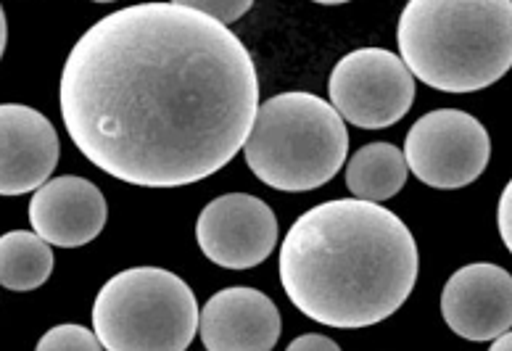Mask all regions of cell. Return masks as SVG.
Masks as SVG:
<instances>
[{
  "label": "cell",
  "mask_w": 512,
  "mask_h": 351,
  "mask_svg": "<svg viewBox=\"0 0 512 351\" xmlns=\"http://www.w3.org/2000/svg\"><path fill=\"white\" fill-rule=\"evenodd\" d=\"M59 101L90 164L140 188H180L243 151L259 77L246 45L185 0L138 3L74 43Z\"/></svg>",
  "instance_id": "obj_1"
},
{
  "label": "cell",
  "mask_w": 512,
  "mask_h": 351,
  "mask_svg": "<svg viewBox=\"0 0 512 351\" xmlns=\"http://www.w3.org/2000/svg\"><path fill=\"white\" fill-rule=\"evenodd\" d=\"M417 243L391 209L336 198L293 222L280 246V283L291 304L328 328H370L410 299Z\"/></svg>",
  "instance_id": "obj_2"
},
{
  "label": "cell",
  "mask_w": 512,
  "mask_h": 351,
  "mask_svg": "<svg viewBox=\"0 0 512 351\" xmlns=\"http://www.w3.org/2000/svg\"><path fill=\"white\" fill-rule=\"evenodd\" d=\"M399 59L441 93H478L512 69V0H410Z\"/></svg>",
  "instance_id": "obj_3"
},
{
  "label": "cell",
  "mask_w": 512,
  "mask_h": 351,
  "mask_svg": "<svg viewBox=\"0 0 512 351\" xmlns=\"http://www.w3.org/2000/svg\"><path fill=\"white\" fill-rule=\"evenodd\" d=\"M243 156L275 191H315L338 175L349 156V132L328 101L301 90L280 93L256 111Z\"/></svg>",
  "instance_id": "obj_4"
},
{
  "label": "cell",
  "mask_w": 512,
  "mask_h": 351,
  "mask_svg": "<svg viewBox=\"0 0 512 351\" xmlns=\"http://www.w3.org/2000/svg\"><path fill=\"white\" fill-rule=\"evenodd\" d=\"M196 293L161 267H130L98 291L93 333L106 351H185L198 333Z\"/></svg>",
  "instance_id": "obj_5"
},
{
  "label": "cell",
  "mask_w": 512,
  "mask_h": 351,
  "mask_svg": "<svg viewBox=\"0 0 512 351\" xmlns=\"http://www.w3.org/2000/svg\"><path fill=\"white\" fill-rule=\"evenodd\" d=\"M491 138L468 111L436 109L417 119L404 140V161L420 183L457 191L489 167Z\"/></svg>",
  "instance_id": "obj_6"
},
{
  "label": "cell",
  "mask_w": 512,
  "mask_h": 351,
  "mask_svg": "<svg viewBox=\"0 0 512 351\" xmlns=\"http://www.w3.org/2000/svg\"><path fill=\"white\" fill-rule=\"evenodd\" d=\"M330 106L362 130L396 125L415 103V77L383 48H359L338 61L328 82Z\"/></svg>",
  "instance_id": "obj_7"
},
{
  "label": "cell",
  "mask_w": 512,
  "mask_h": 351,
  "mask_svg": "<svg viewBox=\"0 0 512 351\" xmlns=\"http://www.w3.org/2000/svg\"><path fill=\"white\" fill-rule=\"evenodd\" d=\"M196 241L217 267L251 270L278 246V217L262 198L225 193L198 214Z\"/></svg>",
  "instance_id": "obj_8"
},
{
  "label": "cell",
  "mask_w": 512,
  "mask_h": 351,
  "mask_svg": "<svg viewBox=\"0 0 512 351\" xmlns=\"http://www.w3.org/2000/svg\"><path fill=\"white\" fill-rule=\"evenodd\" d=\"M441 317L468 341L505 336L512 328V275L489 262L460 267L441 291Z\"/></svg>",
  "instance_id": "obj_9"
},
{
  "label": "cell",
  "mask_w": 512,
  "mask_h": 351,
  "mask_svg": "<svg viewBox=\"0 0 512 351\" xmlns=\"http://www.w3.org/2000/svg\"><path fill=\"white\" fill-rule=\"evenodd\" d=\"M59 164L51 119L22 103H0V196H24L48 183Z\"/></svg>",
  "instance_id": "obj_10"
},
{
  "label": "cell",
  "mask_w": 512,
  "mask_h": 351,
  "mask_svg": "<svg viewBox=\"0 0 512 351\" xmlns=\"http://www.w3.org/2000/svg\"><path fill=\"white\" fill-rule=\"evenodd\" d=\"M206 351H272L283 333L278 307L256 288H222L198 317Z\"/></svg>",
  "instance_id": "obj_11"
},
{
  "label": "cell",
  "mask_w": 512,
  "mask_h": 351,
  "mask_svg": "<svg viewBox=\"0 0 512 351\" xmlns=\"http://www.w3.org/2000/svg\"><path fill=\"white\" fill-rule=\"evenodd\" d=\"M109 217L101 188L85 177L64 175L37 188L30 201V225L48 246L80 249L96 241Z\"/></svg>",
  "instance_id": "obj_12"
},
{
  "label": "cell",
  "mask_w": 512,
  "mask_h": 351,
  "mask_svg": "<svg viewBox=\"0 0 512 351\" xmlns=\"http://www.w3.org/2000/svg\"><path fill=\"white\" fill-rule=\"evenodd\" d=\"M404 183H407L404 151L391 143H367L346 167V188L359 201L381 204L402 191Z\"/></svg>",
  "instance_id": "obj_13"
},
{
  "label": "cell",
  "mask_w": 512,
  "mask_h": 351,
  "mask_svg": "<svg viewBox=\"0 0 512 351\" xmlns=\"http://www.w3.org/2000/svg\"><path fill=\"white\" fill-rule=\"evenodd\" d=\"M53 272L51 246L37 233L11 230L0 235V286L8 291H35Z\"/></svg>",
  "instance_id": "obj_14"
},
{
  "label": "cell",
  "mask_w": 512,
  "mask_h": 351,
  "mask_svg": "<svg viewBox=\"0 0 512 351\" xmlns=\"http://www.w3.org/2000/svg\"><path fill=\"white\" fill-rule=\"evenodd\" d=\"M35 351H106L93 330L82 325H56L37 341Z\"/></svg>",
  "instance_id": "obj_15"
},
{
  "label": "cell",
  "mask_w": 512,
  "mask_h": 351,
  "mask_svg": "<svg viewBox=\"0 0 512 351\" xmlns=\"http://www.w3.org/2000/svg\"><path fill=\"white\" fill-rule=\"evenodd\" d=\"M188 6L201 11L204 16L214 19L217 24L227 27L230 22H238L251 8V0H185Z\"/></svg>",
  "instance_id": "obj_16"
},
{
  "label": "cell",
  "mask_w": 512,
  "mask_h": 351,
  "mask_svg": "<svg viewBox=\"0 0 512 351\" xmlns=\"http://www.w3.org/2000/svg\"><path fill=\"white\" fill-rule=\"evenodd\" d=\"M497 225H499V235H502V241H505L507 251L512 254V180L505 185L502 196H499Z\"/></svg>",
  "instance_id": "obj_17"
},
{
  "label": "cell",
  "mask_w": 512,
  "mask_h": 351,
  "mask_svg": "<svg viewBox=\"0 0 512 351\" xmlns=\"http://www.w3.org/2000/svg\"><path fill=\"white\" fill-rule=\"evenodd\" d=\"M286 351H341V346L328 336H320V333H307V336L293 338Z\"/></svg>",
  "instance_id": "obj_18"
},
{
  "label": "cell",
  "mask_w": 512,
  "mask_h": 351,
  "mask_svg": "<svg viewBox=\"0 0 512 351\" xmlns=\"http://www.w3.org/2000/svg\"><path fill=\"white\" fill-rule=\"evenodd\" d=\"M489 351H512V330H507L505 336L494 338V344H491Z\"/></svg>",
  "instance_id": "obj_19"
},
{
  "label": "cell",
  "mask_w": 512,
  "mask_h": 351,
  "mask_svg": "<svg viewBox=\"0 0 512 351\" xmlns=\"http://www.w3.org/2000/svg\"><path fill=\"white\" fill-rule=\"evenodd\" d=\"M6 43H8V24H6V14H3V6H0V59H3V53H6Z\"/></svg>",
  "instance_id": "obj_20"
}]
</instances>
